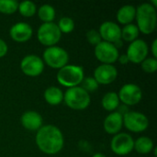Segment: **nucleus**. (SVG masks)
I'll return each mask as SVG.
<instances>
[{
  "instance_id": "33",
  "label": "nucleus",
  "mask_w": 157,
  "mask_h": 157,
  "mask_svg": "<svg viewBox=\"0 0 157 157\" xmlns=\"http://www.w3.org/2000/svg\"><path fill=\"white\" fill-rule=\"evenodd\" d=\"M113 45L119 50V48H121V47H122L123 46V40L121 39V40H117V41H115L114 43H113Z\"/></svg>"
},
{
  "instance_id": "24",
  "label": "nucleus",
  "mask_w": 157,
  "mask_h": 157,
  "mask_svg": "<svg viewBox=\"0 0 157 157\" xmlns=\"http://www.w3.org/2000/svg\"><path fill=\"white\" fill-rule=\"evenodd\" d=\"M17 10L21 16L25 17H33L37 12V6L31 1H22L21 3H18Z\"/></svg>"
},
{
  "instance_id": "15",
  "label": "nucleus",
  "mask_w": 157,
  "mask_h": 157,
  "mask_svg": "<svg viewBox=\"0 0 157 157\" xmlns=\"http://www.w3.org/2000/svg\"><path fill=\"white\" fill-rule=\"evenodd\" d=\"M33 29L31 26L25 22H17L9 29V35L16 42H26L31 39Z\"/></svg>"
},
{
  "instance_id": "31",
  "label": "nucleus",
  "mask_w": 157,
  "mask_h": 157,
  "mask_svg": "<svg viewBox=\"0 0 157 157\" xmlns=\"http://www.w3.org/2000/svg\"><path fill=\"white\" fill-rule=\"evenodd\" d=\"M151 52L154 55V58H157V40H154L151 45Z\"/></svg>"
},
{
  "instance_id": "25",
  "label": "nucleus",
  "mask_w": 157,
  "mask_h": 157,
  "mask_svg": "<svg viewBox=\"0 0 157 157\" xmlns=\"http://www.w3.org/2000/svg\"><path fill=\"white\" fill-rule=\"evenodd\" d=\"M18 3L16 0H0V13L11 15L17 11Z\"/></svg>"
},
{
  "instance_id": "3",
  "label": "nucleus",
  "mask_w": 157,
  "mask_h": 157,
  "mask_svg": "<svg viewBox=\"0 0 157 157\" xmlns=\"http://www.w3.org/2000/svg\"><path fill=\"white\" fill-rule=\"evenodd\" d=\"M85 78V72L82 66L75 64H67L59 69L56 79L58 83L65 87L71 88L79 86Z\"/></svg>"
},
{
  "instance_id": "20",
  "label": "nucleus",
  "mask_w": 157,
  "mask_h": 157,
  "mask_svg": "<svg viewBox=\"0 0 157 157\" xmlns=\"http://www.w3.org/2000/svg\"><path fill=\"white\" fill-rule=\"evenodd\" d=\"M121 101L119 96L115 92H108L104 95L101 100L102 108L109 112H113L120 107Z\"/></svg>"
},
{
  "instance_id": "19",
  "label": "nucleus",
  "mask_w": 157,
  "mask_h": 157,
  "mask_svg": "<svg viewBox=\"0 0 157 157\" xmlns=\"http://www.w3.org/2000/svg\"><path fill=\"white\" fill-rule=\"evenodd\" d=\"M43 98L49 105L58 106L63 101V92L57 86H50L44 91Z\"/></svg>"
},
{
  "instance_id": "32",
  "label": "nucleus",
  "mask_w": 157,
  "mask_h": 157,
  "mask_svg": "<svg viewBox=\"0 0 157 157\" xmlns=\"http://www.w3.org/2000/svg\"><path fill=\"white\" fill-rule=\"evenodd\" d=\"M118 61H119V63H120L121 64H127V63H129V59H128V57H127L126 54H121V55H120L119 58H118Z\"/></svg>"
},
{
  "instance_id": "2",
  "label": "nucleus",
  "mask_w": 157,
  "mask_h": 157,
  "mask_svg": "<svg viewBox=\"0 0 157 157\" xmlns=\"http://www.w3.org/2000/svg\"><path fill=\"white\" fill-rule=\"evenodd\" d=\"M136 26L140 32L145 35L153 33L156 28L157 13L150 3H144L136 7Z\"/></svg>"
},
{
  "instance_id": "10",
  "label": "nucleus",
  "mask_w": 157,
  "mask_h": 157,
  "mask_svg": "<svg viewBox=\"0 0 157 157\" xmlns=\"http://www.w3.org/2000/svg\"><path fill=\"white\" fill-rule=\"evenodd\" d=\"M118 96L120 101L125 106H135L142 100L143 91L139 86L129 83L121 86Z\"/></svg>"
},
{
  "instance_id": "27",
  "label": "nucleus",
  "mask_w": 157,
  "mask_h": 157,
  "mask_svg": "<svg viewBox=\"0 0 157 157\" xmlns=\"http://www.w3.org/2000/svg\"><path fill=\"white\" fill-rule=\"evenodd\" d=\"M143 71L147 74H154L157 70V60L154 57H147L141 63Z\"/></svg>"
},
{
  "instance_id": "18",
  "label": "nucleus",
  "mask_w": 157,
  "mask_h": 157,
  "mask_svg": "<svg viewBox=\"0 0 157 157\" xmlns=\"http://www.w3.org/2000/svg\"><path fill=\"white\" fill-rule=\"evenodd\" d=\"M136 16V7L132 5H125L117 12V20L120 24L128 25L133 22Z\"/></svg>"
},
{
  "instance_id": "1",
  "label": "nucleus",
  "mask_w": 157,
  "mask_h": 157,
  "mask_svg": "<svg viewBox=\"0 0 157 157\" xmlns=\"http://www.w3.org/2000/svg\"><path fill=\"white\" fill-rule=\"evenodd\" d=\"M35 142L40 151L50 155L60 153L64 144L62 131L52 124L43 125L37 131Z\"/></svg>"
},
{
  "instance_id": "30",
  "label": "nucleus",
  "mask_w": 157,
  "mask_h": 157,
  "mask_svg": "<svg viewBox=\"0 0 157 157\" xmlns=\"http://www.w3.org/2000/svg\"><path fill=\"white\" fill-rule=\"evenodd\" d=\"M7 51H8V47L6 42L4 40L0 39V58L4 57L7 53Z\"/></svg>"
},
{
  "instance_id": "12",
  "label": "nucleus",
  "mask_w": 157,
  "mask_h": 157,
  "mask_svg": "<svg viewBox=\"0 0 157 157\" xmlns=\"http://www.w3.org/2000/svg\"><path fill=\"white\" fill-rule=\"evenodd\" d=\"M148 53L149 47L146 41L141 39H137L129 44L126 55L129 59V62L138 64L147 58Z\"/></svg>"
},
{
  "instance_id": "6",
  "label": "nucleus",
  "mask_w": 157,
  "mask_h": 157,
  "mask_svg": "<svg viewBox=\"0 0 157 157\" xmlns=\"http://www.w3.org/2000/svg\"><path fill=\"white\" fill-rule=\"evenodd\" d=\"M62 33L54 22L42 23L37 31V39L40 44L48 47L55 46L61 40Z\"/></svg>"
},
{
  "instance_id": "26",
  "label": "nucleus",
  "mask_w": 157,
  "mask_h": 157,
  "mask_svg": "<svg viewBox=\"0 0 157 157\" xmlns=\"http://www.w3.org/2000/svg\"><path fill=\"white\" fill-rule=\"evenodd\" d=\"M61 33H71L74 29H75V21L69 17H62L58 24H57Z\"/></svg>"
},
{
  "instance_id": "29",
  "label": "nucleus",
  "mask_w": 157,
  "mask_h": 157,
  "mask_svg": "<svg viewBox=\"0 0 157 157\" xmlns=\"http://www.w3.org/2000/svg\"><path fill=\"white\" fill-rule=\"evenodd\" d=\"M86 40H87L88 43L93 45V46H96V45H98V43H100L102 41V39L100 37V34H99L98 30L94 29H89L86 32Z\"/></svg>"
},
{
  "instance_id": "11",
  "label": "nucleus",
  "mask_w": 157,
  "mask_h": 157,
  "mask_svg": "<svg viewBox=\"0 0 157 157\" xmlns=\"http://www.w3.org/2000/svg\"><path fill=\"white\" fill-rule=\"evenodd\" d=\"M20 69L25 75L36 77L42 74L44 70V63L38 55L29 54L21 60Z\"/></svg>"
},
{
  "instance_id": "4",
  "label": "nucleus",
  "mask_w": 157,
  "mask_h": 157,
  "mask_svg": "<svg viewBox=\"0 0 157 157\" xmlns=\"http://www.w3.org/2000/svg\"><path fill=\"white\" fill-rule=\"evenodd\" d=\"M63 101L67 107L75 110H84L90 105L91 98L89 93L81 86L68 88L63 93Z\"/></svg>"
},
{
  "instance_id": "17",
  "label": "nucleus",
  "mask_w": 157,
  "mask_h": 157,
  "mask_svg": "<svg viewBox=\"0 0 157 157\" xmlns=\"http://www.w3.org/2000/svg\"><path fill=\"white\" fill-rule=\"evenodd\" d=\"M21 125L28 131H38L43 126V120L40 113L34 110H28L24 112L20 118Z\"/></svg>"
},
{
  "instance_id": "5",
  "label": "nucleus",
  "mask_w": 157,
  "mask_h": 157,
  "mask_svg": "<svg viewBox=\"0 0 157 157\" xmlns=\"http://www.w3.org/2000/svg\"><path fill=\"white\" fill-rule=\"evenodd\" d=\"M42 61L49 67L59 70L68 64L69 54L64 49L55 45L48 47L44 50L42 54Z\"/></svg>"
},
{
  "instance_id": "13",
  "label": "nucleus",
  "mask_w": 157,
  "mask_h": 157,
  "mask_svg": "<svg viewBox=\"0 0 157 157\" xmlns=\"http://www.w3.org/2000/svg\"><path fill=\"white\" fill-rule=\"evenodd\" d=\"M118 76V70L113 64H100L94 71V78L98 85H109Z\"/></svg>"
},
{
  "instance_id": "9",
  "label": "nucleus",
  "mask_w": 157,
  "mask_h": 157,
  "mask_svg": "<svg viewBox=\"0 0 157 157\" xmlns=\"http://www.w3.org/2000/svg\"><path fill=\"white\" fill-rule=\"evenodd\" d=\"M134 148L133 138L125 132H119L114 135L110 142V149L117 155H127Z\"/></svg>"
},
{
  "instance_id": "16",
  "label": "nucleus",
  "mask_w": 157,
  "mask_h": 157,
  "mask_svg": "<svg viewBox=\"0 0 157 157\" xmlns=\"http://www.w3.org/2000/svg\"><path fill=\"white\" fill-rule=\"evenodd\" d=\"M123 127V116L118 111L110 112L103 122L104 131L111 135L118 134Z\"/></svg>"
},
{
  "instance_id": "14",
  "label": "nucleus",
  "mask_w": 157,
  "mask_h": 157,
  "mask_svg": "<svg viewBox=\"0 0 157 157\" xmlns=\"http://www.w3.org/2000/svg\"><path fill=\"white\" fill-rule=\"evenodd\" d=\"M98 32L103 41H107L112 44L121 39V29L119 24L113 21L103 22L99 27Z\"/></svg>"
},
{
  "instance_id": "7",
  "label": "nucleus",
  "mask_w": 157,
  "mask_h": 157,
  "mask_svg": "<svg viewBox=\"0 0 157 157\" xmlns=\"http://www.w3.org/2000/svg\"><path fill=\"white\" fill-rule=\"evenodd\" d=\"M123 126L132 132L140 133L149 127L148 118L138 111H128L123 115Z\"/></svg>"
},
{
  "instance_id": "21",
  "label": "nucleus",
  "mask_w": 157,
  "mask_h": 157,
  "mask_svg": "<svg viewBox=\"0 0 157 157\" xmlns=\"http://www.w3.org/2000/svg\"><path fill=\"white\" fill-rule=\"evenodd\" d=\"M155 148L154 142L151 138L147 136L139 137L136 141H134V150L141 155L150 154Z\"/></svg>"
},
{
  "instance_id": "23",
  "label": "nucleus",
  "mask_w": 157,
  "mask_h": 157,
  "mask_svg": "<svg viewBox=\"0 0 157 157\" xmlns=\"http://www.w3.org/2000/svg\"><path fill=\"white\" fill-rule=\"evenodd\" d=\"M38 17L43 23L52 22L55 18V9L52 6L44 4L38 10Z\"/></svg>"
},
{
  "instance_id": "8",
  "label": "nucleus",
  "mask_w": 157,
  "mask_h": 157,
  "mask_svg": "<svg viewBox=\"0 0 157 157\" xmlns=\"http://www.w3.org/2000/svg\"><path fill=\"white\" fill-rule=\"evenodd\" d=\"M94 52L97 60L102 64H113L120 56L119 50L112 43L103 40L95 46Z\"/></svg>"
},
{
  "instance_id": "22",
  "label": "nucleus",
  "mask_w": 157,
  "mask_h": 157,
  "mask_svg": "<svg viewBox=\"0 0 157 157\" xmlns=\"http://www.w3.org/2000/svg\"><path fill=\"white\" fill-rule=\"evenodd\" d=\"M139 29L133 23L125 25L121 29V40L127 42H132L139 37Z\"/></svg>"
},
{
  "instance_id": "34",
  "label": "nucleus",
  "mask_w": 157,
  "mask_h": 157,
  "mask_svg": "<svg viewBox=\"0 0 157 157\" xmlns=\"http://www.w3.org/2000/svg\"><path fill=\"white\" fill-rule=\"evenodd\" d=\"M92 157H106V155H103V154H101V153H97V154H95Z\"/></svg>"
},
{
  "instance_id": "28",
  "label": "nucleus",
  "mask_w": 157,
  "mask_h": 157,
  "mask_svg": "<svg viewBox=\"0 0 157 157\" xmlns=\"http://www.w3.org/2000/svg\"><path fill=\"white\" fill-rule=\"evenodd\" d=\"M80 85L81 86H81L87 93L96 91L98 88V86H99L98 84V82L95 80V78L94 77H90V76L89 77H85Z\"/></svg>"
}]
</instances>
